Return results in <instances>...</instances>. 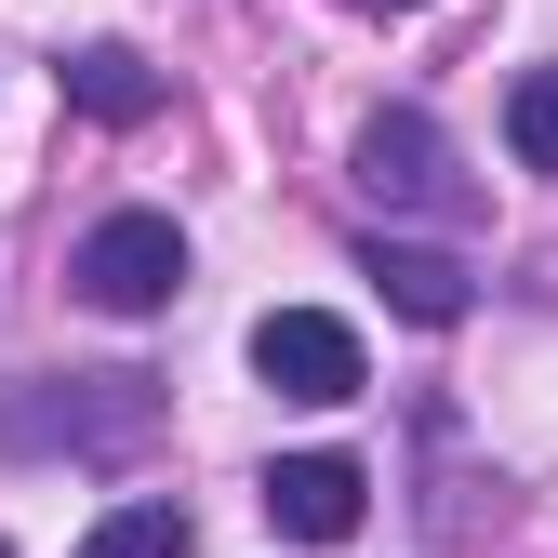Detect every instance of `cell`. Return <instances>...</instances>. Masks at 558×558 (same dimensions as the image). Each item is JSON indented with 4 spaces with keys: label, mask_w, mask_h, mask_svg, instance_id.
I'll return each instance as SVG.
<instances>
[{
    "label": "cell",
    "mask_w": 558,
    "mask_h": 558,
    "mask_svg": "<svg viewBox=\"0 0 558 558\" xmlns=\"http://www.w3.org/2000/svg\"><path fill=\"white\" fill-rule=\"evenodd\" d=\"M360 506H373V478L345 465V452H279V465H266V519L293 532V545H345Z\"/></svg>",
    "instance_id": "obj_4"
},
{
    "label": "cell",
    "mask_w": 558,
    "mask_h": 558,
    "mask_svg": "<svg viewBox=\"0 0 558 558\" xmlns=\"http://www.w3.org/2000/svg\"><path fill=\"white\" fill-rule=\"evenodd\" d=\"M81 558H186V506L173 493H133V506H107L94 519V545Z\"/></svg>",
    "instance_id": "obj_8"
},
{
    "label": "cell",
    "mask_w": 558,
    "mask_h": 558,
    "mask_svg": "<svg viewBox=\"0 0 558 558\" xmlns=\"http://www.w3.org/2000/svg\"><path fill=\"white\" fill-rule=\"evenodd\" d=\"M53 81H66V107H81V120H147V107H160V66L133 53V40H81Z\"/></svg>",
    "instance_id": "obj_7"
},
{
    "label": "cell",
    "mask_w": 558,
    "mask_h": 558,
    "mask_svg": "<svg viewBox=\"0 0 558 558\" xmlns=\"http://www.w3.org/2000/svg\"><path fill=\"white\" fill-rule=\"evenodd\" d=\"M506 147L532 173H558V66H519V94H506Z\"/></svg>",
    "instance_id": "obj_9"
},
{
    "label": "cell",
    "mask_w": 558,
    "mask_h": 558,
    "mask_svg": "<svg viewBox=\"0 0 558 558\" xmlns=\"http://www.w3.org/2000/svg\"><path fill=\"white\" fill-rule=\"evenodd\" d=\"M360 266L386 279V306H399L412 332H452V319L478 306V293H465V266H452V253H426V240H373Z\"/></svg>",
    "instance_id": "obj_6"
},
{
    "label": "cell",
    "mask_w": 558,
    "mask_h": 558,
    "mask_svg": "<svg viewBox=\"0 0 558 558\" xmlns=\"http://www.w3.org/2000/svg\"><path fill=\"white\" fill-rule=\"evenodd\" d=\"M120 426H147V386L133 373H27L0 399V439L14 452H81V439H120Z\"/></svg>",
    "instance_id": "obj_1"
},
{
    "label": "cell",
    "mask_w": 558,
    "mask_h": 558,
    "mask_svg": "<svg viewBox=\"0 0 558 558\" xmlns=\"http://www.w3.org/2000/svg\"><path fill=\"white\" fill-rule=\"evenodd\" d=\"M386 14H412V0H386Z\"/></svg>",
    "instance_id": "obj_10"
},
{
    "label": "cell",
    "mask_w": 558,
    "mask_h": 558,
    "mask_svg": "<svg viewBox=\"0 0 558 558\" xmlns=\"http://www.w3.org/2000/svg\"><path fill=\"white\" fill-rule=\"evenodd\" d=\"M0 558H14V545H0Z\"/></svg>",
    "instance_id": "obj_11"
},
{
    "label": "cell",
    "mask_w": 558,
    "mask_h": 558,
    "mask_svg": "<svg viewBox=\"0 0 558 558\" xmlns=\"http://www.w3.org/2000/svg\"><path fill=\"white\" fill-rule=\"evenodd\" d=\"M253 373H266L279 399H306V412H332V399H360V386H373L360 332H345L332 306H266V319H253Z\"/></svg>",
    "instance_id": "obj_3"
},
{
    "label": "cell",
    "mask_w": 558,
    "mask_h": 558,
    "mask_svg": "<svg viewBox=\"0 0 558 558\" xmlns=\"http://www.w3.org/2000/svg\"><path fill=\"white\" fill-rule=\"evenodd\" d=\"M66 279H81L107 319H147V306L186 293V227H173V214H107V227L81 240V266H66Z\"/></svg>",
    "instance_id": "obj_2"
},
{
    "label": "cell",
    "mask_w": 558,
    "mask_h": 558,
    "mask_svg": "<svg viewBox=\"0 0 558 558\" xmlns=\"http://www.w3.org/2000/svg\"><path fill=\"white\" fill-rule=\"evenodd\" d=\"M360 186L373 199H452V147H439V120L426 107H386L360 133Z\"/></svg>",
    "instance_id": "obj_5"
}]
</instances>
